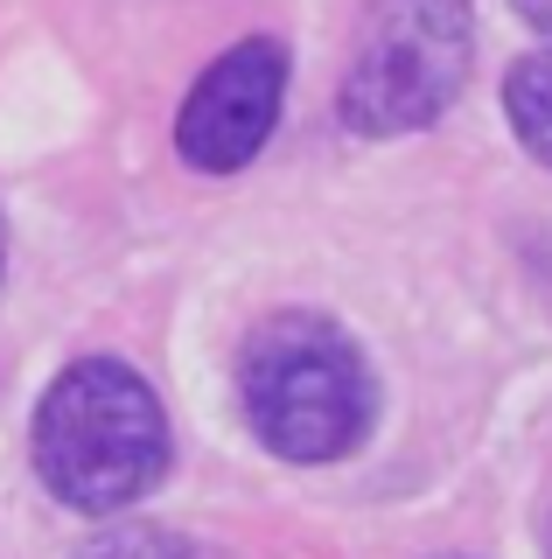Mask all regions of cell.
Here are the masks:
<instances>
[{
    "label": "cell",
    "mask_w": 552,
    "mask_h": 559,
    "mask_svg": "<svg viewBox=\"0 0 552 559\" xmlns=\"http://www.w3.org/2000/svg\"><path fill=\"white\" fill-rule=\"evenodd\" d=\"M36 476L84 518H119L168 476V419L154 384L119 357H77L36 406Z\"/></svg>",
    "instance_id": "1"
},
{
    "label": "cell",
    "mask_w": 552,
    "mask_h": 559,
    "mask_svg": "<svg viewBox=\"0 0 552 559\" xmlns=\"http://www.w3.org/2000/svg\"><path fill=\"white\" fill-rule=\"evenodd\" d=\"M238 406L280 462H343L371 433V364L329 314H266L238 349Z\"/></svg>",
    "instance_id": "2"
},
{
    "label": "cell",
    "mask_w": 552,
    "mask_h": 559,
    "mask_svg": "<svg viewBox=\"0 0 552 559\" xmlns=\"http://www.w3.org/2000/svg\"><path fill=\"white\" fill-rule=\"evenodd\" d=\"M469 57H476L469 0H371L336 84L343 127L364 140L434 127L469 84Z\"/></svg>",
    "instance_id": "3"
},
{
    "label": "cell",
    "mask_w": 552,
    "mask_h": 559,
    "mask_svg": "<svg viewBox=\"0 0 552 559\" xmlns=\"http://www.w3.org/2000/svg\"><path fill=\"white\" fill-rule=\"evenodd\" d=\"M280 98H287V49L266 43V35L231 43L196 78V92L182 98L176 154L196 175H238L259 147H266L273 119H280Z\"/></svg>",
    "instance_id": "4"
},
{
    "label": "cell",
    "mask_w": 552,
    "mask_h": 559,
    "mask_svg": "<svg viewBox=\"0 0 552 559\" xmlns=\"http://www.w3.org/2000/svg\"><path fill=\"white\" fill-rule=\"evenodd\" d=\"M504 112H511L517 140H525V154H539V162L552 168V49H545V57L511 63V78H504Z\"/></svg>",
    "instance_id": "5"
},
{
    "label": "cell",
    "mask_w": 552,
    "mask_h": 559,
    "mask_svg": "<svg viewBox=\"0 0 552 559\" xmlns=\"http://www.w3.org/2000/svg\"><path fill=\"white\" fill-rule=\"evenodd\" d=\"M77 559H189V546L161 524H112V532L84 538Z\"/></svg>",
    "instance_id": "6"
},
{
    "label": "cell",
    "mask_w": 552,
    "mask_h": 559,
    "mask_svg": "<svg viewBox=\"0 0 552 559\" xmlns=\"http://www.w3.org/2000/svg\"><path fill=\"white\" fill-rule=\"evenodd\" d=\"M511 8H517V22H525V28H539L545 43H552V0H511Z\"/></svg>",
    "instance_id": "7"
},
{
    "label": "cell",
    "mask_w": 552,
    "mask_h": 559,
    "mask_svg": "<svg viewBox=\"0 0 552 559\" xmlns=\"http://www.w3.org/2000/svg\"><path fill=\"white\" fill-rule=\"evenodd\" d=\"M0 273H8V224H0Z\"/></svg>",
    "instance_id": "8"
}]
</instances>
